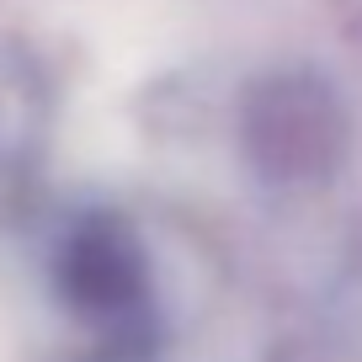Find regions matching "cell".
I'll use <instances>...</instances> for the list:
<instances>
[{"label": "cell", "mask_w": 362, "mask_h": 362, "mask_svg": "<svg viewBox=\"0 0 362 362\" xmlns=\"http://www.w3.org/2000/svg\"><path fill=\"white\" fill-rule=\"evenodd\" d=\"M48 298L75 362H160L165 298L144 229L107 203L75 208L48 240Z\"/></svg>", "instance_id": "cell-1"}, {"label": "cell", "mask_w": 362, "mask_h": 362, "mask_svg": "<svg viewBox=\"0 0 362 362\" xmlns=\"http://www.w3.org/2000/svg\"><path fill=\"white\" fill-rule=\"evenodd\" d=\"M245 155L267 181H320L341 155V107L309 75H272L245 96Z\"/></svg>", "instance_id": "cell-2"}]
</instances>
